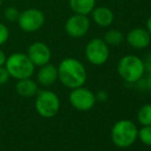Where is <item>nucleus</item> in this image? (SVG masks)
Listing matches in <instances>:
<instances>
[{
    "label": "nucleus",
    "mask_w": 151,
    "mask_h": 151,
    "mask_svg": "<svg viewBox=\"0 0 151 151\" xmlns=\"http://www.w3.org/2000/svg\"><path fill=\"white\" fill-rule=\"evenodd\" d=\"M88 73L84 65L75 58H66L58 67V79L68 88L83 86Z\"/></svg>",
    "instance_id": "1"
},
{
    "label": "nucleus",
    "mask_w": 151,
    "mask_h": 151,
    "mask_svg": "<svg viewBox=\"0 0 151 151\" xmlns=\"http://www.w3.org/2000/svg\"><path fill=\"white\" fill-rule=\"evenodd\" d=\"M117 72L124 81L136 83L144 76V61L136 55H125L117 64Z\"/></svg>",
    "instance_id": "2"
},
{
    "label": "nucleus",
    "mask_w": 151,
    "mask_h": 151,
    "mask_svg": "<svg viewBox=\"0 0 151 151\" xmlns=\"http://www.w3.org/2000/svg\"><path fill=\"white\" fill-rule=\"evenodd\" d=\"M4 66L10 77L17 80L32 77L35 70V66L33 65L27 54L23 52H14L9 57H6Z\"/></svg>",
    "instance_id": "3"
},
{
    "label": "nucleus",
    "mask_w": 151,
    "mask_h": 151,
    "mask_svg": "<svg viewBox=\"0 0 151 151\" xmlns=\"http://www.w3.org/2000/svg\"><path fill=\"white\" fill-rule=\"evenodd\" d=\"M112 142L119 148H127L136 142L138 138V129L131 120L122 119L113 125L111 131Z\"/></svg>",
    "instance_id": "4"
},
{
    "label": "nucleus",
    "mask_w": 151,
    "mask_h": 151,
    "mask_svg": "<svg viewBox=\"0 0 151 151\" xmlns=\"http://www.w3.org/2000/svg\"><path fill=\"white\" fill-rule=\"evenodd\" d=\"M35 97V109L40 116L52 118L58 114L61 102L56 93L48 90L38 91Z\"/></svg>",
    "instance_id": "5"
},
{
    "label": "nucleus",
    "mask_w": 151,
    "mask_h": 151,
    "mask_svg": "<svg viewBox=\"0 0 151 151\" xmlns=\"http://www.w3.org/2000/svg\"><path fill=\"white\" fill-rule=\"evenodd\" d=\"M84 55L91 65L101 66L109 59V45L104 41L103 38H93L86 45Z\"/></svg>",
    "instance_id": "6"
},
{
    "label": "nucleus",
    "mask_w": 151,
    "mask_h": 151,
    "mask_svg": "<svg viewBox=\"0 0 151 151\" xmlns=\"http://www.w3.org/2000/svg\"><path fill=\"white\" fill-rule=\"evenodd\" d=\"M19 27L24 32L31 33L41 29L45 22V17L41 10L37 8H28L20 12L18 19Z\"/></svg>",
    "instance_id": "7"
},
{
    "label": "nucleus",
    "mask_w": 151,
    "mask_h": 151,
    "mask_svg": "<svg viewBox=\"0 0 151 151\" xmlns=\"http://www.w3.org/2000/svg\"><path fill=\"white\" fill-rule=\"evenodd\" d=\"M95 93L83 86L73 88L69 95V102L72 107L79 111L91 110L96 104Z\"/></svg>",
    "instance_id": "8"
},
{
    "label": "nucleus",
    "mask_w": 151,
    "mask_h": 151,
    "mask_svg": "<svg viewBox=\"0 0 151 151\" xmlns=\"http://www.w3.org/2000/svg\"><path fill=\"white\" fill-rule=\"evenodd\" d=\"M91 28V21L86 14H74L65 24V31L72 38H81L88 34Z\"/></svg>",
    "instance_id": "9"
},
{
    "label": "nucleus",
    "mask_w": 151,
    "mask_h": 151,
    "mask_svg": "<svg viewBox=\"0 0 151 151\" xmlns=\"http://www.w3.org/2000/svg\"><path fill=\"white\" fill-rule=\"evenodd\" d=\"M27 56L33 63V65L37 67H41L43 65L50 63L52 59V50L47 44L41 41L33 42L28 48Z\"/></svg>",
    "instance_id": "10"
},
{
    "label": "nucleus",
    "mask_w": 151,
    "mask_h": 151,
    "mask_svg": "<svg viewBox=\"0 0 151 151\" xmlns=\"http://www.w3.org/2000/svg\"><path fill=\"white\" fill-rule=\"evenodd\" d=\"M124 40L135 50H145L151 44V35L145 28L136 27L125 34Z\"/></svg>",
    "instance_id": "11"
},
{
    "label": "nucleus",
    "mask_w": 151,
    "mask_h": 151,
    "mask_svg": "<svg viewBox=\"0 0 151 151\" xmlns=\"http://www.w3.org/2000/svg\"><path fill=\"white\" fill-rule=\"evenodd\" d=\"M91 14L93 23L101 28H108L114 22L113 12L107 6H96Z\"/></svg>",
    "instance_id": "12"
},
{
    "label": "nucleus",
    "mask_w": 151,
    "mask_h": 151,
    "mask_svg": "<svg viewBox=\"0 0 151 151\" xmlns=\"http://www.w3.org/2000/svg\"><path fill=\"white\" fill-rule=\"evenodd\" d=\"M58 80V67L46 64L40 67L37 73V82L42 86H50Z\"/></svg>",
    "instance_id": "13"
},
{
    "label": "nucleus",
    "mask_w": 151,
    "mask_h": 151,
    "mask_svg": "<svg viewBox=\"0 0 151 151\" xmlns=\"http://www.w3.org/2000/svg\"><path fill=\"white\" fill-rule=\"evenodd\" d=\"M16 91L21 97L32 98L38 93V84L31 77L19 79L16 84Z\"/></svg>",
    "instance_id": "14"
},
{
    "label": "nucleus",
    "mask_w": 151,
    "mask_h": 151,
    "mask_svg": "<svg viewBox=\"0 0 151 151\" xmlns=\"http://www.w3.org/2000/svg\"><path fill=\"white\" fill-rule=\"evenodd\" d=\"M97 0H69L70 8L74 14L88 16L96 7Z\"/></svg>",
    "instance_id": "15"
},
{
    "label": "nucleus",
    "mask_w": 151,
    "mask_h": 151,
    "mask_svg": "<svg viewBox=\"0 0 151 151\" xmlns=\"http://www.w3.org/2000/svg\"><path fill=\"white\" fill-rule=\"evenodd\" d=\"M104 41L109 46H117L124 40V34L117 29H110L104 35Z\"/></svg>",
    "instance_id": "16"
},
{
    "label": "nucleus",
    "mask_w": 151,
    "mask_h": 151,
    "mask_svg": "<svg viewBox=\"0 0 151 151\" xmlns=\"http://www.w3.org/2000/svg\"><path fill=\"white\" fill-rule=\"evenodd\" d=\"M138 120L143 125H151V104H146L140 108Z\"/></svg>",
    "instance_id": "17"
},
{
    "label": "nucleus",
    "mask_w": 151,
    "mask_h": 151,
    "mask_svg": "<svg viewBox=\"0 0 151 151\" xmlns=\"http://www.w3.org/2000/svg\"><path fill=\"white\" fill-rule=\"evenodd\" d=\"M138 137L143 144L151 146V125H144L140 131H138Z\"/></svg>",
    "instance_id": "18"
},
{
    "label": "nucleus",
    "mask_w": 151,
    "mask_h": 151,
    "mask_svg": "<svg viewBox=\"0 0 151 151\" xmlns=\"http://www.w3.org/2000/svg\"><path fill=\"white\" fill-rule=\"evenodd\" d=\"M19 16H20V12L18 10V8L14 6H9L4 10V18L9 22H17Z\"/></svg>",
    "instance_id": "19"
},
{
    "label": "nucleus",
    "mask_w": 151,
    "mask_h": 151,
    "mask_svg": "<svg viewBox=\"0 0 151 151\" xmlns=\"http://www.w3.org/2000/svg\"><path fill=\"white\" fill-rule=\"evenodd\" d=\"M9 38V30L4 24L0 23V46L3 45Z\"/></svg>",
    "instance_id": "20"
},
{
    "label": "nucleus",
    "mask_w": 151,
    "mask_h": 151,
    "mask_svg": "<svg viewBox=\"0 0 151 151\" xmlns=\"http://www.w3.org/2000/svg\"><path fill=\"white\" fill-rule=\"evenodd\" d=\"M9 73L6 70L5 66H0V86L5 84L9 79Z\"/></svg>",
    "instance_id": "21"
},
{
    "label": "nucleus",
    "mask_w": 151,
    "mask_h": 151,
    "mask_svg": "<svg viewBox=\"0 0 151 151\" xmlns=\"http://www.w3.org/2000/svg\"><path fill=\"white\" fill-rule=\"evenodd\" d=\"M95 96H96V100H98L100 102H105L108 99V93L105 91H99L97 93V95Z\"/></svg>",
    "instance_id": "22"
},
{
    "label": "nucleus",
    "mask_w": 151,
    "mask_h": 151,
    "mask_svg": "<svg viewBox=\"0 0 151 151\" xmlns=\"http://www.w3.org/2000/svg\"><path fill=\"white\" fill-rule=\"evenodd\" d=\"M144 65H145V71H147L148 74H151V55H149V56L145 59Z\"/></svg>",
    "instance_id": "23"
},
{
    "label": "nucleus",
    "mask_w": 151,
    "mask_h": 151,
    "mask_svg": "<svg viewBox=\"0 0 151 151\" xmlns=\"http://www.w3.org/2000/svg\"><path fill=\"white\" fill-rule=\"evenodd\" d=\"M144 88H145L146 90L151 91V74H149V75L147 76L146 79H144Z\"/></svg>",
    "instance_id": "24"
},
{
    "label": "nucleus",
    "mask_w": 151,
    "mask_h": 151,
    "mask_svg": "<svg viewBox=\"0 0 151 151\" xmlns=\"http://www.w3.org/2000/svg\"><path fill=\"white\" fill-rule=\"evenodd\" d=\"M6 61V56L5 54L3 52V50H0V66H4Z\"/></svg>",
    "instance_id": "25"
},
{
    "label": "nucleus",
    "mask_w": 151,
    "mask_h": 151,
    "mask_svg": "<svg viewBox=\"0 0 151 151\" xmlns=\"http://www.w3.org/2000/svg\"><path fill=\"white\" fill-rule=\"evenodd\" d=\"M145 29L148 32H149V34L151 35V16L147 19V21H146V27H145Z\"/></svg>",
    "instance_id": "26"
}]
</instances>
